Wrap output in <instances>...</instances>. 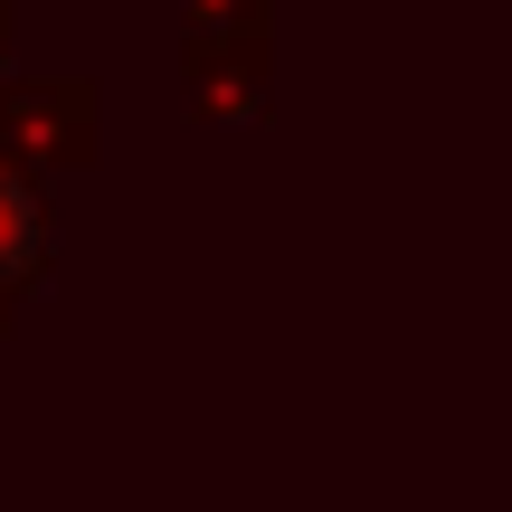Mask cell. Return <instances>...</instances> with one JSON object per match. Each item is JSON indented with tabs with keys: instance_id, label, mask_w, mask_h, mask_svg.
I'll list each match as a JSON object with an SVG mask.
<instances>
[{
	"instance_id": "cell-1",
	"label": "cell",
	"mask_w": 512,
	"mask_h": 512,
	"mask_svg": "<svg viewBox=\"0 0 512 512\" xmlns=\"http://www.w3.org/2000/svg\"><path fill=\"white\" fill-rule=\"evenodd\" d=\"M29 238V209H19V190H0V247H19Z\"/></svg>"
}]
</instances>
